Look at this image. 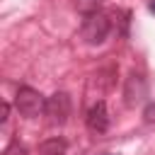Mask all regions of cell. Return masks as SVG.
Instances as JSON below:
<instances>
[{
	"label": "cell",
	"instance_id": "cell-1",
	"mask_svg": "<svg viewBox=\"0 0 155 155\" xmlns=\"http://www.w3.org/2000/svg\"><path fill=\"white\" fill-rule=\"evenodd\" d=\"M109 29H111L109 17L104 12H92V15H85L82 27H80V36H82L85 44L97 46V44H102L109 36Z\"/></svg>",
	"mask_w": 155,
	"mask_h": 155
},
{
	"label": "cell",
	"instance_id": "cell-8",
	"mask_svg": "<svg viewBox=\"0 0 155 155\" xmlns=\"http://www.w3.org/2000/svg\"><path fill=\"white\" fill-rule=\"evenodd\" d=\"M2 155H27V148H24L19 140H15V143H10V145L2 150Z\"/></svg>",
	"mask_w": 155,
	"mask_h": 155
},
{
	"label": "cell",
	"instance_id": "cell-6",
	"mask_svg": "<svg viewBox=\"0 0 155 155\" xmlns=\"http://www.w3.org/2000/svg\"><path fill=\"white\" fill-rule=\"evenodd\" d=\"M68 143L63 138H46L44 143H39V155H65Z\"/></svg>",
	"mask_w": 155,
	"mask_h": 155
},
{
	"label": "cell",
	"instance_id": "cell-4",
	"mask_svg": "<svg viewBox=\"0 0 155 155\" xmlns=\"http://www.w3.org/2000/svg\"><path fill=\"white\" fill-rule=\"evenodd\" d=\"M148 94V85H145V78L140 73H131L126 78V87H124V97H126V104L128 107H136L145 99Z\"/></svg>",
	"mask_w": 155,
	"mask_h": 155
},
{
	"label": "cell",
	"instance_id": "cell-3",
	"mask_svg": "<svg viewBox=\"0 0 155 155\" xmlns=\"http://www.w3.org/2000/svg\"><path fill=\"white\" fill-rule=\"evenodd\" d=\"M48 124L51 126H63L70 116V94L68 92H53L51 97H46V111Z\"/></svg>",
	"mask_w": 155,
	"mask_h": 155
},
{
	"label": "cell",
	"instance_id": "cell-9",
	"mask_svg": "<svg viewBox=\"0 0 155 155\" xmlns=\"http://www.w3.org/2000/svg\"><path fill=\"white\" fill-rule=\"evenodd\" d=\"M143 121L145 124H155V99L143 107Z\"/></svg>",
	"mask_w": 155,
	"mask_h": 155
},
{
	"label": "cell",
	"instance_id": "cell-2",
	"mask_svg": "<svg viewBox=\"0 0 155 155\" xmlns=\"http://www.w3.org/2000/svg\"><path fill=\"white\" fill-rule=\"evenodd\" d=\"M15 107H17V111L22 114V116H27V119H36L39 114H44L46 111V97L41 94V92H36L34 87H19L17 90V94H15Z\"/></svg>",
	"mask_w": 155,
	"mask_h": 155
},
{
	"label": "cell",
	"instance_id": "cell-11",
	"mask_svg": "<svg viewBox=\"0 0 155 155\" xmlns=\"http://www.w3.org/2000/svg\"><path fill=\"white\" fill-rule=\"evenodd\" d=\"M148 10H150V12L155 15V0H150V2H148Z\"/></svg>",
	"mask_w": 155,
	"mask_h": 155
},
{
	"label": "cell",
	"instance_id": "cell-7",
	"mask_svg": "<svg viewBox=\"0 0 155 155\" xmlns=\"http://www.w3.org/2000/svg\"><path fill=\"white\" fill-rule=\"evenodd\" d=\"M102 2H104V0H75V7H78V12H82V15H92V12H99Z\"/></svg>",
	"mask_w": 155,
	"mask_h": 155
},
{
	"label": "cell",
	"instance_id": "cell-10",
	"mask_svg": "<svg viewBox=\"0 0 155 155\" xmlns=\"http://www.w3.org/2000/svg\"><path fill=\"white\" fill-rule=\"evenodd\" d=\"M7 114H10V104H7V102H2V116H0V124H5V121H7Z\"/></svg>",
	"mask_w": 155,
	"mask_h": 155
},
{
	"label": "cell",
	"instance_id": "cell-5",
	"mask_svg": "<svg viewBox=\"0 0 155 155\" xmlns=\"http://www.w3.org/2000/svg\"><path fill=\"white\" fill-rule=\"evenodd\" d=\"M85 121H87V128H90L92 133H104V131L109 128V111H107V104H104L102 99L94 102V104L90 107Z\"/></svg>",
	"mask_w": 155,
	"mask_h": 155
}]
</instances>
